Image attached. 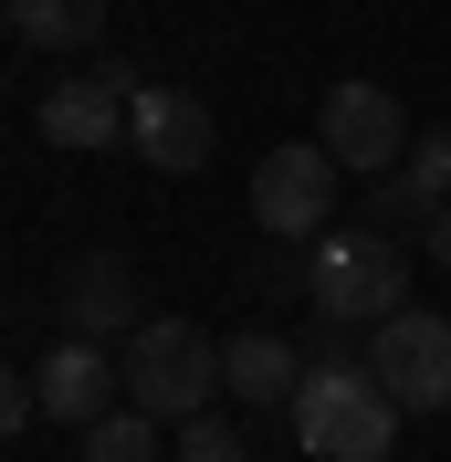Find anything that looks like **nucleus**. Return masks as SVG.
<instances>
[{"label": "nucleus", "mask_w": 451, "mask_h": 462, "mask_svg": "<svg viewBox=\"0 0 451 462\" xmlns=\"http://www.w3.org/2000/svg\"><path fill=\"white\" fill-rule=\"evenodd\" d=\"M305 305L326 326H378L410 305V253H399L389 231H326L315 242V263H305Z\"/></svg>", "instance_id": "nucleus-1"}, {"label": "nucleus", "mask_w": 451, "mask_h": 462, "mask_svg": "<svg viewBox=\"0 0 451 462\" xmlns=\"http://www.w3.org/2000/svg\"><path fill=\"white\" fill-rule=\"evenodd\" d=\"M115 368H126V410H147V420H210L221 346L199 337L189 316H147L137 337L115 346Z\"/></svg>", "instance_id": "nucleus-2"}, {"label": "nucleus", "mask_w": 451, "mask_h": 462, "mask_svg": "<svg viewBox=\"0 0 451 462\" xmlns=\"http://www.w3.org/2000/svg\"><path fill=\"white\" fill-rule=\"evenodd\" d=\"M294 441H305L315 462H378L399 441V400L367 368H305V389H294Z\"/></svg>", "instance_id": "nucleus-3"}, {"label": "nucleus", "mask_w": 451, "mask_h": 462, "mask_svg": "<svg viewBox=\"0 0 451 462\" xmlns=\"http://www.w3.org/2000/svg\"><path fill=\"white\" fill-rule=\"evenodd\" d=\"M410 116H399L389 85H367V74H346V85H326V106H315V147L336 158V169H367V179H399V158H410Z\"/></svg>", "instance_id": "nucleus-4"}, {"label": "nucleus", "mask_w": 451, "mask_h": 462, "mask_svg": "<svg viewBox=\"0 0 451 462\" xmlns=\"http://www.w3.org/2000/svg\"><path fill=\"white\" fill-rule=\"evenodd\" d=\"M253 221H262V242H326L336 231V158L326 147H273L253 169Z\"/></svg>", "instance_id": "nucleus-5"}, {"label": "nucleus", "mask_w": 451, "mask_h": 462, "mask_svg": "<svg viewBox=\"0 0 451 462\" xmlns=\"http://www.w3.org/2000/svg\"><path fill=\"white\" fill-rule=\"evenodd\" d=\"M367 378H378L399 410H451V316L399 305V316L367 337Z\"/></svg>", "instance_id": "nucleus-6"}, {"label": "nucleus", "mask_w": 451, "mask_h": 462, "mask_svg": "<svg viewBox=\"0 0 451 462\" xmlns=\"http://www.w3.org/2000/svg\"><path fill=\"white\" fill-rule=\"evenodd\" d=\"M137 74L126 63H95V74H74V85H53L42 106H32V126L53 147H115V126H126V106H137Z\"/></svg>", "instance_id": "nucleus-7"}, {"label": "nucleus", "mask_w": 451, "mask_h": 462, "mask_svg": "<svg viewBox=\"0 0 451 462\" xmlns=\"http://www.w3.org/2000/svg\"><path fill=\"white\" fill-rule=\"evenodd\" d=\"M147 326V305H137V273L115 253H85L74 273H63V337H85V346H126Z\"/></svg>", "instance_id": "nucleus-8"}, {"label": "nucleus", "mask_w": 451, "mask_h": 462, "mask_svg": "<svg viewBox=\"0 0 451 462\" xmlns=\"http://www.w3.org/2000/svg\"><path fill=\"white\" fill-rule=\"evenodd\" d=\"M115 357L106 346H85V337H63L53 357H42V368H32V400H42V420H74V431H95V420H106L115 410Z\"/></svg>", "instance_id": "nucleus-9"}, {"label": "nucleus", "mask_w": 451, "mask_h": 462, "mask_svg": "<svg viewBox=\"0 0 451 462\" xmlns=\"http://www.w3.org/2000/svg\"><path fill=\"white\" fill-rule=\"evenodd\" d=\"M210 137H221V126H210V106H199V95H179V85H147L137 106H126V147H137L147 169H199V158H210Z\"/></svg>", "instance_id": "nucleus-10"}, {"label": "nucleus", "mask_w": 451, "mask_h": 462, "mask_svg": "<svg viewBox=\"0 0 451 462\" xmlns=\"http://www.w3.org/2000/svg\"><path fill=\"white\" fill-rule=\"evenodd\" d=\"M221 389H231V400H253V410H294V389H305V346L231 337V346H221Z\"/></svg>", "instance_id": "nucleus-11"}, {"label": "nucleus", "mask_w": 451, "mask_h": 462, "mask_svg": "<svg viewBox=\"0 0 451 462\" xmlns=\"http://www.w3.org/2000/svg\"><path fill=\"white\" fill-rule=\"evenodd\" d=\"M11 32L53 42V53H85L95 32H106V0H11Z\"/></svg>", "instance_id": "nucleus-12"}, {"label": "nucleus", "mask_w": 451, "mask_h": 462, "mask_svg": "<svg viewBox=\"0 0 451 462\" xmlns=\"http://www.w3.org/2000/svg\"><path fill=\"white\" fill-rule=\"evenodd\" d=\"M85 462H169V420H147V410H106L85 431Z\"/></svg>", "instance_id": "nucleus-13"}, {"label": "nucleus", "mask_w": 451, "mask_h": 462, "mask_svg": "<svg viewBox=\"0 0 451 462\" xmlns=\"http://www.w3.org/2000/svg\"><path fill=\"white\" fill-rule=\"evenodd\" d=\"M399 179L441 210V200H451V126H420V137H410V158H399Z\"/></svg>", "instance_id": "nucleus-14"}, {"label": "nucleus", "mask_w": 451, "mask_h": 462, "mask_svg": "<svg viewBox=\"0 0 451 462\" xmlns=\"http://www.w3.org/2000/svg\"><path fill=\"white\" fill-rule=\"evenodd\" d=\"M169 462H253V441L231 431V420H179V441H169Z\"/></svg>", "instance_id": "nucleus-15"}, {"label": "nucleus", "mask_w": 451, "mask_h": 462, "mask_svg": "<svg viewBox=\"0 0 451 462\" xmlns=\"http://www.w3.org/2000/svg\"><path fill=\"white\" fill-rule=\"evenodd\" d=\"M367 221H378V231L399 242V231H430V200L410 189V179H378V200H367Z\"/></svg>", "instance_id": "nucleus-16"}, {"label": "nucleus", "mask_w": 451, "mask_h": 462, "mask_svg": "<svg viewBox=\"0 0 451 462\" xmlns=\"http://www.w3.org/2000/svg\"><path fill=\"white\" fill-rule=\"evenodd\" d=\"M32 410H42V400H32V378H22V368H0V441L32 431Z\"/></svg>", "instance_id": "nucleus-17"}, {"label": "nucleus", "mask_w": 451, "mask_h": 462, "mask_svg": "<svg viewBox=\"0 0 451 462\" xmlns=\"http://www.w3.org/2000/svg\"><path fill=\"white\" fill-rule=\"evenodd\" d=\"M420 242H430V263H441V273H451V200L430 210V231H420Z\"/></svg>", "instance_id": "nucleus-18"}, {"label": "nucleus", "mask_w": 451, "mask_h": 462, "mask_svg": "<svg viewBox=\"0 0 451 462\" xmlns=\"http://www.w3.org/2000/svg\"><path fill=\"white\" fill-rule=\"evenodd\" d=\"M0 32H11V0H0Z\"/></svg>", "instance_id": "nucleus-19"}, {"label": "nucleus", "mask_w": 451, "mask_h": 462, "mask_svg": "<svg viewBox=\"0 0 451 462\" xmlns=\"http://www.w3.org/2000/svg\"><path fill=\"white\" fill-rule=\"evenodd\" d=\"M378 462H399V452H378Z\"/></svg>", "instance_id": "nucleus-20"}]
</instances>
